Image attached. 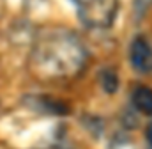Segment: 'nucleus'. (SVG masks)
Masks as SVG:
<instances>
[{
	"instance_id": "4",
	"label": "nucleus",
	"mask_w": 152,
	"mask_h": 149,
	"mask_svg": "<svg viewBox=\"0 0 152 149\" xmlns=\"http://www.w3.org/2000/svg\"><path fill=\"white\" fill-rule=\"evenodd\" d=\"M131 105L143 115H152V87L138 85L131 92Z\"/></svg>"
},
{
	"instance_id": "6",
	"label": "nucleus",
	"mask_w": 152,
	"mask_h": 149,
	"mask_svg": "<svg viewBox=\"0 0 152 149\" xmlns=\"http://www.w3.org/2000/svg\"><path fill=\"white\" fill-rule=\"evenodd\" d=\"M151 4H152V0H134V13H136L138 21H140V18H143V14L147 13Z\"/></svg>"
},
{
	"instance_id": "2",
	"label": "nucleus",
	"mask_w": 152,
	"mask_h": 149,
	"mask_svg": "<svg viewBox=\"0 0 152 149\" xmlns=\"http://www.w3.org/2000/svg\"><path fill=\"white\" fill-rule=\"evenodd\" d=\"M80 21L92 30H106L113 27L120 0H73Z\"/></svg>"
},
{
	"instance_id": "7",
	"label": "nucleus",
	"mask_w": 152,
	"mask_h": 149,
	"mask_svg": "<svg viewBox=\"0 0 152 149\" xmlns=\"http://www.w3.org/2000/svg\"><path fill=\"white\" fill-rule=\"evenodd\" d=\"M145 140H147L149 148L152 149V121L149 122V126H147V130H145Z\"/></svg>"
},
{
	"instance_id": "3",
	"label": "nucleus",
	"mask_w": 152,
	"mask_h": 149,
	"mask_svg": "<svg viewBox=\"0 0 152 149\" xmlns=\"http://www.w3.org/2000/svg\"><path fill=\"white\" fill-rule=\"evenodd\" d=\"M129 64L140 73L152 71V44L145 36H134L129 43Z\"/></svg>"
},
{
	"instance_id": "5",
	"label": "nucleus",
	"mask_w": 152,
	"mask_h": 149,
	"mask_svg": "<svg viewBox=\"0 0 152 149\" xmlns=\"http://www.w3.org/2000/svg\"><path fill=\"white\" fill-rule=\"evenodd\" d=\"M97 80H99L101 89H103L104 92H108V94L117 92V89H118V85H120L118 73L115 71L113 68H103V69H99Z\"/></svg>"
},
{
	"instance_id": "1",
	"label": "nucleus",
	"mask_w": 152,
	"mask_h": 149,
	"mask_svg": "<svg viewBox=\"0 0 152 149\" xmlns=\"http://www.w3.org/2000/svg\"><path fill=\"white\" fill-rule=\"evenodd\" d=\"M88 59V50L75 30L50 25L42 27L34 37L27 68L39 82H69L87 69Z\"/></svg>"
}]
</instances>
